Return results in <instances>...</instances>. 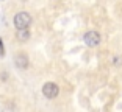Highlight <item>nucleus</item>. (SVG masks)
Segmentation results:
<instances>
[{"instance_id": "obj_1", "label": "nucleus", "mask_w": 122, "mask_h": 112, "mask_svg": "<svg viewBox=\"0 0 122 112\" xmlns=\"http://www.w3.org/2000/svg\"><path fill=\"white\" fill-rule=\"evenodd\" d=\"M31 25V16L25 11L17 13L14 16V27L20 31V30H28V27Z\"/></svg>"}, {"instance_id": "obj_2", "label": "nucleus", "mask_w": 122, "mask_h": 112, "mask_svg": "<svg viewBox=\"0 0 122 112\" xmlns=\"http://www.w3.org/2000/svg\"><path fill=\"white\" fill-rule=\"evenodd\" d=\"M42 94H44V97H47V98H55L60 94V87L55 83H46L44 87H42Z\"/></svg>"}, {"instance_id": "obj_3", "label": "nucleus", "mask_w": 122, "mask_h": 112, "mask_svg": "<svg viewBox=\"0 0 122 112\" xmlns=\"http://www.w3.org/2000/svg\"><path fill=\"white\" fill-rule=\"evenodd\" d=\"M83 39H85V44L88 47H96V45L100 44V34L97 31H88Z\"/></svg>"}, {"instance_id": "obj_4", "label": "nucleus", "mask_w": 122, "mask_h": 112, "mask_svg": "<svg viewBox=\"0 0 122 112\" xmlns=\"http://www.w3.org/2000/svg\"><path fill=\"white\" fill-rule=\"evenodd\" d=\"M14 62H16V67H19V69H27V67H28V64H30L28 56H27V54H24V53L16 54V56H14Z\"/></svg>"}, {"instance_id": "obj_5", "label": "nucleus", "mask_w": 122, "mask_h": 112, "mask_svg": "<svg viewBox=\"0 0 122 112\" xmlns=\"http://www.w3.org/2000/svg\"><path fill=\"white\" fill-rule=\"evenodd\" d=\"M17 37L20 42H25V40L30 39V30H20V31L17 33Z\"/></svg>"}, {"instance_id": "obj_6", "label": "nucleus", "mask_w": 122, "mask_h": 112, "mask_svg": "<svg viewBox=\"0 0 122 112\" xmlns=\"http://www.w3.org/2000/svg\"><path fill=\"white\" fill-rule=\"evenodd\" d=\"M5 54V48H3V44H2V39H0V56Z\"/></svg>"}, {"instance_id": "obj_7", "label": "nucleus", "mask_w": 122, "mask_h": 112, "mask_svg": "<svg viewBox=\"0 0 122 112\" xmlns=\"http://www.w3.org/2000/svg\"><path fill=\"white\" fill-rule=\"evenodd\" d=\"M22 2H27V0H22Z\"/></svg>"}]
</instances>
